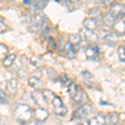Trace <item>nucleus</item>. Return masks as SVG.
I'll return each instance as SVG.
<instances>
[{"mask_svg":"<svg viewBox=\"0 0 125 125\" xmlns=\"http://www.w3.org/2000/svg\"><path fill=\"white\" fill-rule=\"evenodd\" d=\"M33 113L31 108L26 104H19L14 110V118L21 124H27L31 121Z\"/></svg>","mask_w":125,"mask_h":125,"instance_id":"f257e3e1","label":"nucleus"},{"mask_svg":"<svg viewBox=\"0 0 125 125\" xmlns=\"http://www.w3.org/2000/svg\"><path fill=\"white\" fill-rule=\"evenodd\" d=\"M46 24V17L43 13H37L33 15L31 19L29 29L32 33H37Z\"/></svg>","mask_w":125,"mask_h":125,"instance_id":"f03ea898","label":"nucleus"},{"mask_svg":"<svg viewBox=\"0 0 125 125\" xmlns=\"http://www.w3.org/2000/svg\"><path fill=\"white\" fill-rule=\"evenodd\" d=\"M93 105L90 104H85L75 110L73 113V118L77 119H84L93 112Z\"/></svg>","mask_w":125,"mask_h":125,"instance_id":"7ed1b4c3","label":"nucleus"},{"mask_svg":"<svg viewBox=\"0 0 125 125\" xmlns=\"http://www.w3.org/2000/svg\"><path fill=\"white\" fill-rule=\"evenodd\" d=\"M52 105H53V113L58 116H64L68 113V108L63 104L62 99L59 97L56 96L54 99L52 101Z\"/></svg>","mask_w":125,"mask_h":125,"instance_id":"20e7f679","label":"nucleus"},{"mask_svg":"<svg viewBox=\"0 0 125 125\" xmlns=\"http://www.w3.org/2000/svg\"><path fill=\"white\" fill-rule=\"evenodd\" d=\"M109 13L117 19H122L125 17V4L123 3H115L110 8Z\"/></svg>","mask_w":125,"mask_h":125,"instance_id":"39448f33","label":"nucleus"},{"mask_svg":"<svg viewBox=\"0 0 125 125\" xmlns=\"http://www.w3.org/2000/svg\"><path fill=\"white\" fill-rule=\"evenodd\" d=\"M79 35L82 39L85 40L87 42H89V43H96L98 40V35L94 31L88 30L85 28H83V29H80Z\"/></svg>","mask_w":125,"mask_h":125,"instance_id":"423d86ee","label":"nucleus"},{"mask_svg":"<svg viewBox=\"0 0 125 125\" xmlns=\"http://www.w3.org/2000/svg\"><path fill=\"white\" fill-rule=\"evenodd\" d=\"M31 98H33L36 104L39 107V108H45L48 104V101L46 100L45 97H44L43 94L40 92L39 90H35L31 94Z\"/></svg>","mask_w":125,"mask_h":125,"instance_id":"0eeeda50","label":"nucleus"},{"mask_svg":"<svg viewBox=\"0 0 125 125\" xmlns=\"http://www.w3.org/2000/svg\"><path fill=\"white\" fill-rule=\"evenodd\" d=\"M98 54H99V49L97 46H88L85 49V56L88 60L92 61L98 60Z\"/></svg>","mask_w":125,"mask_h":125,"instance_id":"6e6552de","label":"nucleus"},{"mask_svg":"<svg viewBox=\"0 0 125 125\" xmlns=\"http://www.w3.org/2000/svg\"><path fill=\"white\" fill-rule=\"evenodd\" d=\"M64 53H65L66 57L68 58H74L76 57V53H77L78 50L79 49V45L78 46H73L72 44L68 43L64 45Z\"/></svg>","mask_w":125,"mask_h":125,"instance_id":"1a4fd4ad","label":"nucleus"},{"mask_svg":"<svg viewBox=\"0 0 125 125\" xmlns=\"http://www.w3.org/2000/svg\"><path fill=\"white\" fill-rule=\"evenodd\" d=\"M34 118H35L36 120H38L39 122L42 123L44 122V121L47 120V118H48V112L47 109L43 108H36L35 111H34Z\"/></svg>","mask_w":125,"mask_h":125,"instance_id":"9d476101","label":"nucleus"},{"mask_svg":"<svg viewBox=\"0 0 125 125\" xmlns=\"http://www.w3.org/2000/svg\"><path fill=\"white\" fill-rule=\"evenodd\" d=\"M104 41L107 45L114 47V46H116L118 43V36L114 32V33H108L107 35L104 36Z\"/></svg>","mask_w":125,"mask_h":125,"instance_id":"9b49d317","label":"nucleus"},{"mask_svg":"<svg viewBox=\"0 0 125 125\" xmlns=\"http://www.w3.org/2000/svg\"><path fill=\"white\" fill-rule=\"evenodd\" d=\"M114 31L118 36H123L125 34V21L123 19L117 20L113 26Z\"/></svg>","mask_w":125,"mask_h":125,"instance_id":"f8f14e48","label":"nucleus"},{"mask_svg":"<svg viewBox=\"0 0 125 125\" xmlns=\"http://www.w3.org/2000/svg\"><path fill=\"white\" fill-rule=\"evenodd\" d=\"M83 26L84 28L88 30H92L94 31V29H96L98 26V22L97 19H94V18H87L84 19L83 21Z\"/></svg>","mask_w":125,"mask_h":125,"instance_id":"ddd939ff","label":"nucleus"},{"mask_svg":"<svg viewBox=\"0 0 125 125\" xmlns=\"http://www.w3.org/2000/svg\"><path fill=\"white\" fill-rule=\"evenodd\" d=\"M29 84L30 87H32V88L36 90H39L40 88H42L43 87V82L40 80V78L35 77V76L29 78Z\"/></svg>","mask_w":125,"mask_h":125,"instance_id":"4468645a","label":"nucleus"},{"mask_svg":"<svg viewBox=\"0 0 125 125\" xmlns=\"http://www.w3.org/2000/svg\"><path fill=\"white\" fill-rule=\"evenodd\" d=\"M105 116L102 114H97L94 118H92L88 122H89V125H104L105 124Z\"/></svg>","mask_w":125,"mask_h":125,"instance_id":"2eb2a0df","label":"nucleus"},{"mask_svg":"<svg viewBox=\"0 0 125 125\" xmlns=\"http://www.w3.org/2000/svg\"><path fill=\"white\" fill-rule=\"evenodd\" d=\"M107 125H117L119 121V115L117 113H110L107 116Z\"/></svg>","mask_w":125,"mask_h":125,"instance_id":"dca6fc26","label":"nucleus"},{"mask_svg":"<svg viewBox=\"0 0 125 125\" xmlns=\"http://www.w3.org/2000/svg\"><path fill=\"white\" fill-rule=\"evenodd\" d=\"M79 90H80L79 87H78L77 84H76L75 83H73V82H72L68 87V94H69V95L71 96V98H73V99L75 98V97L77 96V94H78Z\"/></svg>","mask_w":125,"mask_h":125,"instance_id":"f3484780","label":"nucleus"},{"mask_svg":"<svg viewBox=\"0 0 125 125\" xmlns=\"http://www.w3.org/2000/svg\"><path fill=\"white\" fill-rule=\"evenodd\" d=\"M7 88L10 94H14L18 89V80L14 78H11L7 83Z\"/></svg>","mask_w":125,"mask_h":125,"instance_id":"a211bd4d","label":"nucleus"},{"mask_svg":"<svg viewBox=\"0 0 125 125\" xmlns=\"http://www.w3.org/2000/svg\"><path fill=\"white\" fill-rule=\"evenodd\" d=\"M81 37H80L79 34L77 33H73L70 34L69 37H68V43L72 44L73 46H78L81 42Z\"/></svg>","mask_w":125,"mask_h":125,"instance_id":"6ab92c4d","label":"nucleus"},{"mask_svg":"<svg viewBox=\"0 0 125 125\" xmlns=\"http://www.w3.org/2000/svg\"><path fill=\"white\" fill-rule=\"evenodd\" d=\"M116 21H117L116 19L112 14H111L109 12H108V13H106L104 17V23H105V25L108 26V27H110V26H114V24L115 23Z\"/></svg>","mask_w":125,"mask_h":125,"instance_id":"aec40b11","label":"nucleus"},{"mask_svg":"<svg viewBox=\"0 0 125 125\" xmlns=\"http://www.w3.org/2000/svg\"><path fill=\"white\" fill-rule=\"evenodd\" d=\"M16 54H10L8 55L3 60V65L5 68H10L13 64V62L15 61Z\"/></svg>","mask_w":125,"mask_h":125,"instance_id":"412c9836","label":"nucleus"},{"mask_svg":"<svg viewBox=\"0 0 125 125\" xmlns=\"http://www.w3.org/2000/svg\"><path fill=\"white\" fill-rule=\"evenodd\" d=\"M30 62L36 68H41L43 66L44 62L43 60L40 57H38V56H33L31 58H30Z\"/></svg>","mask_w":125,"mask_h":125,"instance_id":"4be33fe9","label":"nucleus"},{"mask_svg":"<svg viewBox=\"0 0 125 125\" xmlns=\"http://www.w3.org/2000/svg\"><path fill=\"white\" fill-rule=\"evenodd\" d=\"M9 48L3 43H0V59L3 60L8 56Z\"/></svg>","mask_w":125,"mask_h":125,"instance_id":"5701e85b","label":"nucleus"},{"mask_svg":"<svg viewBox=\"0 0 125 125\" xmlns=\"http://www.w3.org/2000/svg\"><path fill=\"white\" fill-rule=\"evenodd\" d=\"M44 97H45L46 100H47L48 102H51L54 99V98H55V94H53V92L51 91V90H48V89H45L44 91L43 92Z\"/></svg>","mask_w":125,"mask_h":125,"instance_id":"b1692460","label":"nucleus"},{"mask_svg":"<svg viewBox=\"0 0 125 125\" xmlns=\"http://www.w3.org/2000/svg\"><path fill=\"white\" fill-rule=\"evenodd\" d=\"M32 4L33 5V7L38 10H42L46 7V5L48 4V1H37L35 3H33Z\"/></svg>","mask_w":125,"mask_h":125,"instance_id":"393cba45","label":"nucleus"},{"mask_svg":"<svg viewBox=\"0 0 125 125\" xmlns=\"http://www.w3.org/2000/svg\"><path fill=\"white\" fill-rule=\"evenodd\" d=\"M0 104H8V97L6 95L5 92L1 88V83H0Z\"/></svg>","mask_w":125,"mask_h":125,"instance_id":"a878e982","label":"nucleus"},{"mask_svg":"<svg viewBox=\"0 0 125 125\" xmlns=\"http://www.w3.org/2000/svg\"><path fill=\"white\" fill-rule=\"evenodd\" d=\"M118 55L120 61L125 62V48L124 46H119L118 48Z\"/></svg>","mask_w":125,"mask_h":125,"instance_id":"bb28decb","label":"nucleus"},{"mask_svg":"<svg viewBox=\"0 0 125 125\" xmlns=\"http://www.w3.org/2000/svg\"><path fill=\"white\" fill-rule=\"evenodd\" d=\"M58 78H59L60 82L62 83V85H65L67 87H68V85L72 83V81H70V80L68 78L67 76H66V74H64V73H62L61 75L58 77Z\"/></svg>","mask_w":125,"mask_h":125,"instance_id":"cd10ccee","label":"nucleus"},{"mask_svg":"<svg viewBox=\"0 0 125 125\" xmlns=\"http://www.w3.org/2000/svg\"><path fill=\"white\" fill-rule=\"evenodd\" d=\"M48 77H49L50 79L52 80H55L56 78H58V74H57V72L52 68H49L48 69Z\"/></svg>","mask_w":125,"mask_h":125,"instance_id":"c85d7f7f","label":"nucleus"},{"mask_svg":"<svg viewBox=\"0 0 125 125\" xmlns=\"http://www.w3.org/2000/svg\"><path fill=\"white\" fill-rule=\"evenodd\" d=\"M89 14L92 16V18L94 19H96L97 17L101 15V12L98 9H93L89 11Z\"/></svg>","mask_w":125,"mask_h":125,"instance_id":"c756f323","label":"nucleus"},{"mask_svg":"<svg viewBox=\"0 0 125 125\" xmlns=\"http://www.w3.org/2000/svg\"><path fill=\"white\" fill-rule=\"evenodd\" d=\"M48 47L50 48H53V49H55L56 48V43H55V41L53 40V39H52L51 37L48 39Z\"/></svg>","mask_w":125,"mask_h":125,"instance_id":"7c9ffc66","label":"nucleus"},{"mask_svg":"<svg viewBox=\"0 0 125 125\" xmlns=\"http://www.w3.org/2000/svg\"><path fill=\"white\" fill-rule=\"evenodd\" d=\"M6 30H7V25L3 22L0 21V34L5 33Z\"/></svg>","mask_w":125,"mask_h":125,"instance_id":"2f4dec72","label":"nucleus"},{"mask_svg":"<svg viewBox=\"0 0 125 125\" xmlns=\"http://www.w3.org/2000/svg\"><path fill=\"white\" fill-rule=\"evenodd\" d=\"M48 34H49V29H45L43 32H42V37H43L44 39H48L50 38Z\"/></svg>","mask_w":125,"mask_h":125,"instance_id":"473e14b6","label":"nucleus"},{"mask_svg":"<svg viewBox=\"0 0 125 125\" xmlns=\"http://www.w3.org/2000/svg\"><path fill=\"white\" fill-rule=\"evenodd\" d=\"M27 125H41V123L39 122L38 120H33V121H30L27 124Z\"/></svg>","mask_w":125,"mask_h":125,"instance_id":"72a5a7b5","label":"nucleus"},{"mask_svg":"<svg viewBox=\"0 0 125 125\" xmlns=\"http://www.w3.org/2000/svg\"><path fill=\"white\" fill-rule=\"evenodd\" d=\"M77 125H89V122L87 120H83V121H82V122L78 123Z\"/></svg>","mask_w":125,"mask_h":125,"instance_id":"f704fd0d","label":"nucleus"},{"mask_svg":"<svg viewBox=\"0 0 125 125\" xmlns=\"http://www.w3.org/2000/svg\"><path fill=\"white\" fill-rule=\"evenodd\" d=\"M23 3L24 4H32V2H30V1H29V0H24L23 1Z\"/></svg>","mask_w":125,"mask_h":125,"instance_id":"c9c22d12","label":"nucleus"},{"mask_svg":"<svg viewBox=\"0 0 125 125\" xmlns=\"http://www.w3.org/2000/svg\"><path fill=\"white\" fill-rule=\"evenodd\" d=\"M0 122H1V115H0Z\"/></svg>","mask_w":125,"mask_h":125,"instance_id":"e433bc0d","label":"nucleus"},{"mask_svg":"<svg viewBox=\"0 0 125 125\" xmlns=\"http://www.w3.org/2000/svg\"><path fill=\"white\" fill-rule=\"evenodd\" d=\"M124 124H125V120H124Z\"/></svg>","mask_w":125,"mask_h":125,"instance_id":"4c0bfd02","label":"nucleus"},{"mask_svg":"<svg viewBox=\"0 0 125 125\" xmlns=\"http://www.w3.org/2000/svg\"><path fill=\"white\" fill-rule=\"evenodd\" d=\"M104 125H107V124H104Z\"/></svg>","mask_w":125,"mask_h":125,"instance_id":"58836bf2","label":"nucleus"},{"mask_svg":"<svg viewBox=\"0 0 125 125\" xmlns=\"http://www.w3.org/2000/svg\"><path fill=\"white\" fill-rule=\"evenodd\" d=\"M124 48H125V47H124Z\"/></svg>","mask_w":125,"mask_h":125,"instance_id":"ea45409f","label":"nucleus"}]
</instances>
